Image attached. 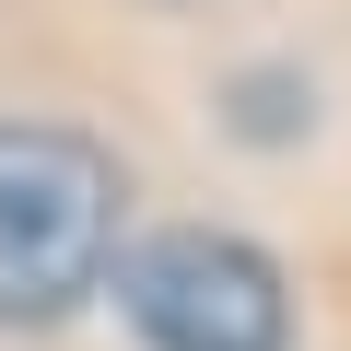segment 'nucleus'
Instances as JSON below:
<instances>
[{
    "mask_svg": "<svg viewBox=\"0 0 351 351\" xmlns=\"http://www.w3.org/2000/svg\"><path fill=\"white\" fill-rule=\"evenodd\" d=\"M117 258V164L82 129L0 117V316H71Z\"/></svg>",
    "mask_w": 351,
    "mask_h": 351,
    "instance_id": "f257e3e1",
    "label": "nucleus"
},
{
    "mask_svg": "<svg viewBox=\"0 0 351 351\" xmlns=\"http://www.w3.org/2000/svg\"><path fill=\"white\" fill-rule=\"evenodd\" d=\"M117 293H129V328H141L152 351H293V293H281V269H269L246 234H211V223L152 234Z\"/></svg>",
    "mask_w": 351,
    "mask_h": 351,
    "instance_id": "f03ea898",
    "label": "nucleus"
}]
</instances>
